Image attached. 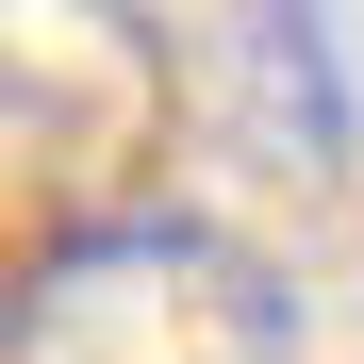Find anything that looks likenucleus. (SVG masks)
Wrapping results in <instances>:
<instances>
[{
	"label": "nucleus",
	"mask_w": 364,
	"mask_h": 364,
	"mask_svg": "<svg viewBox=\"0 0 364 364\" xmlns=\"http://www.w3.org/2000/svg\"><path fill=\"white\" fill-rule=\"evenodd\" d=\"M282 282L199 215H100L33 265L17 364H282Z\"/></svg>",
	"instance_id": "1"
},
{
	"label": "nucleus",
	"mask_w": 364,
	"mask_h": 364,
	"mask_svg": "<svg viewBox=\"0 0 364 364\" xmlns=\"http://www.w3.org/2000/svg\"><path fill=\"white\" fill-rule=\"evenodd\" d=\"M0 133L33 149V182L116 199L166 133V50L133 33V0H0Z\"/></svg>",
	"instance_id": "2"
}]
</instances>
